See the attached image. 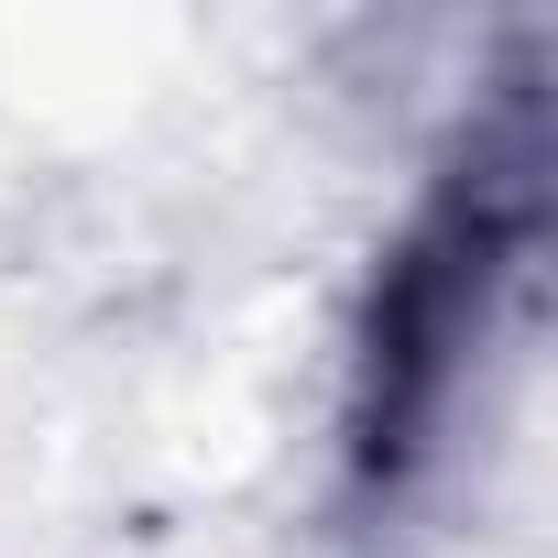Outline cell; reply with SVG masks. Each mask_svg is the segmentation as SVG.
<instances>
[{
  "label": "cell",
  "instance_id": "1",
  "mask_svg": "<svg viewBox=\"0 0 558 558\" xmlns=\"http://www.w3.org/2000/svg\"><path fill=\"white\" fill-rule=\"evenodd\" d=\"M536 230H547V99H536V66H514L362 296L351 405H340V460H351L362 504H405L416 471L438 460L460 384L482 373V351L504 340V318L525 296Z\"/></svg>",
  "mask_w": 558,
  "mask_h": 558
}]
</instances>
